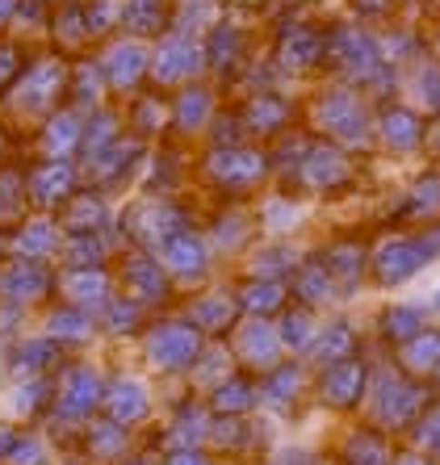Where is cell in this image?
Listing matches in <instances>:
<instances>
[{
  "instance_id": "1",
  "label": "cell",
  "mask_w": 440,
  "mask_h": 465,
  "mask_svg": "<svg viewBox=\"0 0 440 465\" xmlns=\"http://www.w3.org/2000/svg\"><path fill=\"white\" fill-rule=\"evenodd\" d=\"M172 465H202V457H189V453H185V457H176Z\"/></svg>"
}]
</instances>
